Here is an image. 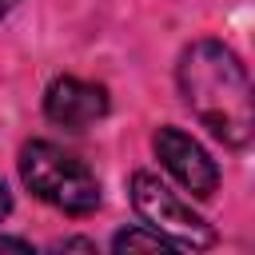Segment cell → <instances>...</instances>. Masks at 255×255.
Segmentation results:
<instances>
[{
  "label": "cell",
  "mask_w": 255,
  "mask_h": 255,
  "mask_svg": "<svg viewBox=\"0 0 255 255\" xmlns=\"http://www.w3.org/2000/svg\"><path fill=\"white\" fill-rule=\"evenodd\" d=\"M179 92L195 120L223 143L247 147L255 131L251 80L243 60L219 40H195L179 56Z\"/></svg>",
  "instance_id": "6da1fadb"
},
{
  "label": "cell",
  "mask_w": 255,
  "mask_h": 255,
  "mask_svg": "<svg viewBox=\"0 0 255 255\" xmlns=\"http://www.w3.org/2000/svg\"><path fill=\"white\" fill-rule=\"evenodd\" d=\"M20 179L36 199L64 215H92L100 207L96 171L52 139H32L20 147Z\"/></svg>",
  "instance_id": "7a4b0ae2"
},
{
  "label": "cell",
  "mask_w": 255,
  "mask_h": 255,
  "mask_svg": "<svg viewBox=\"0 0 255 255\" xmlns=\"http://www.w3.org/2000/svg\"><path fill=\"white\" fill-rule=\"evenodd\" d=\"M131 207L143 219V227H151L155 235H163L179 251H203V247L215 243V227L199 211H191V203H183L151 171H135L131 175Z\"/></svg>",
  "instance_id": "3957f363"
},
{
  "label": "cell",
  "mask_w": 255,
  "mask_h": 255,
  "mask_svg": "<svg viewBox=\"0 0 255 255\" xmlns=\"http://www.w3.org/2000/svg\"><path fill=\"white\" fill-rule=\"evenodd\" d=\"M155 155H159V163L191 191V195H199V199H207V195H215V187H219V167H215V159L203 151V143L199 139H191L183 128H171V124H163L159 131H155Z\"/></svg>",
  "instance_id": "277c9868"
},
{
  "label": "cell",
  "mask_w": 255,
  "mask_h": 255,
  "mask_svg": "<svg viewBox=\"0 0 255 255\" xmlns=\"http://www.w3.org/2000/svg\"><path fill=\"white\" fill-rule=\"evenodd\" d=\"M108 88L104 84H88V80H76V76H56L44 92V116L56 124V128H68V131H84L92 128L96 120L108 116Z\"/></svg>",
  "instance_id": "5b68a950"
},
{
  "label": "cell",
  "mask_w": 255,
  "mask_h": 255,
  "mask_svg": "<svg viewBox=\"0 0 255 255\" xmlns=\"http://www.w3.org/2000/svg\"><path fill=\"white\" fill-rule=\"evenodd\" d=\"M112 247L116 251H167L171 243L163 235H155L151 227H128V231H120L112 239Z\"/></svg>",
  "instance_id": "8992f818"
},
{
  "label": "cell",
  "mask_w": 255,
  "mask_h": 255,
  "mask_svg": "<svg viewBox=\"0 0 255 255\" xmlns=\"http://www.w3.org/2000/svg\"><path fill=\"white\" fill-rule=\"evenodd\" d=\"M0 251H20V255H32V243H28V239H12V235H0Z\"/></svg>",
  "instance_id": "52a82bcc"
},
{
  "label": "cell",
  "mask_w": 255,
  "mask_h": 255,
  "mask_svg": "<svg viewBox=\"0 0 255 255\" xmlns=\"http://www.w3.org/2000/svg\"><path fill=\"white\" fill-rule=\"evenodd\" d=\"M56 251H96V243H88V239H64V243H56Z\"/></svg>",
  "instance_id": "ba28073f"
},
{
  "label": "cell",
  "mask_w": 255,
  "mask_h": 255,
  "mask_svg": "<svg viewBox=\"0 0 255 255\" xmlns=\"http://www.w3.org/2000/svg\"><path fill=\"white\" fill-rule=\"evenodd\" d=\"M8 211H12V195H8V187L0 183V219H4Z\"/></svg>",
  "instance_id": "9c48e42d"
},
{
  "label": "cell",
  "mask_w": 255,
  "mask_h": 255,
  "mask_svg": "<svg viewBox=\"0 0 255 255\" xmlns=\"http://www.w3.org/2000/svg\"><path fill=\"white\" fill-rule=\"evenodd\" d=\"M12 8H16V0H0V16H8Z\"/></svg>",
  "instance_id": "30bf717a"
}]
</instances>
